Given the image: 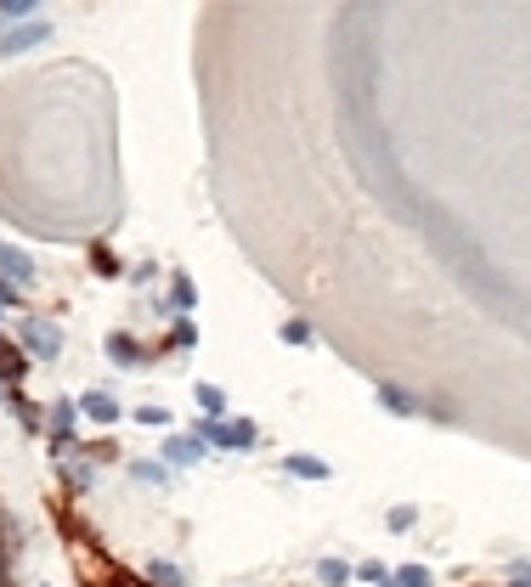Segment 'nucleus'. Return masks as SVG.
<instances>
[{
  "label": "nucleus",
  "mask_w": 531,
  "mask_h": 587,
  "mask_svg": "<svg viewBox=\"0 0 531 587\" xmlns=\"http://www.w3.org/2000/svg\"><path fill=\"white\" fill-rule=\"evenodd\" d=\"M199 435H204V447H221V452H244V447H255V424L249 418H204L199 424Z\"/></svg>",
  "instance_id": "nucleus-1"
},
{
  "label": "nucleus",
  "mask_w": 531,
  "mask_h": 587,
  "mask_svg": "<svg viewBox=\"0 0 531 587\" xmlns=\"http://www.w3.org/2000/svg\"><path fill=\"white\" fill-rule=\"evenodd\" d=\"M18 345H23L29 356H40V362H57V356H63V333H57L52 322H40V317H23V322H18Z\"/></svg>",
  "instance_id": "nucleus-2"
},
{
  "label": "nucleus",
  "mask_w": 531,
  "mask_h": 587,
  "mask_svg": "<svg viewBox=\"0 0 531 587\" xmlns=\"http://www.w3.org/2000/svg\"><path fill=\"white\" fill-rule=\"evenodd\" d=\"M23 378H29V351L0 333V389L12 396V389H23Z\"/></svg>",
  "instance_id": "nucleus-3"
},
{
  "label": "nucleus",
  "mask_w": 531,
  "mask_h": 587,
  "mask_svg": "<svg viewBox=\"0 0 531 587\" xmlns=\"http://www.w3.org/2000/svg\"><path fill=\"white\" fill-rule=\"evenodd\" d=\"M45 40H52V23H18V29H7V34H0V52H7V57H18V52H34V45H45Z\"/></svg>",
  "instance_id": "nucleus-4"
},
{
  "label": "nucleus",
  "mask_w": 531,
  "mask_h": 587,
  "mask_svg": "<svg viewBox=\"0 0 531 587\" xmlns=\"http://www.w3.org/2000/svg\"><path fill=\"white\" fill-rule=\"evenodd\" d=\"M79 418H91V424H119L125 407L108 396V389H85V396H79Z\"/></svg>",
  "instance_id": "nucleus-5"
},
{
  "label": "nucleus",
  "mask_w": 531,
  "mask_h": 587,
  "mask_svg": "<svg viewBox=\"0 0 531 587\" xmlns=\"http://www.w3.org/2000/svg\"><path fill=\"white\" fill-rule=\"evenodd\" d=\"M204 452H210V447H204V435H199V429H192V435H170V440H164V458H170L176 469L204 463Z\"/></svg>",
  "instance_id": "nucleus-6"
},
{
  "label": "nucleus",
  "mask_w": 531,
  "mask_h": 587,
  "mask_svg": "<svg viewBox=\"0 0 531 587\" xmlns=\"http://www.w3.org/2000/svg\"><path fill=\"white\" fill-rule=\"evenodd\" d=\"M0 277L18 282V288H29V282H34V260H29L23 249H12V243H0Z\"/></svg>",
  "instance_id": "nucleus-7"
},
{
  "label": "nucleus",
  "mask_w": 531,
  "mask_h": 587,
  "mask_svg": "<svg viewBox=\"0 0 531 587\" xmlns=\"http://www.w3.org/2000/svg\"><path fill=\"white\" fill-rule=\"evenodd\" d=\"M373 396H379V407H391L396 418H418V413H424V402H418V396H407L402 384H379Z\"/></svg>",
  "instance_id": "nucleus-8"
},
{
  "label": "nucleus",
  "mask_w": 531,
  "mask_h": 587,
  "mask_svg": "<svg viewBox=\"0 0 531 587\" xmlns=\"http://www.w3.org/2000/svg\"><path fill=\"white\" fill-rule=\"evenodd\" d=\"M283 469L295 474V480H328V474H333L317 452H288V458H283Z\"/></svg>",
  "instance_id": "nucleus-9"
},
{
  "label": "nucleus",
  "mask_w": 531,
  "mask_h": 587,
  "mask_svg": "<svg viewBox=\"0 0 531 587\" xmlns=\"http://www.w3.org/2000/svg\"><path fill=\"white\" fill-rule=\"evenodd\" d=\"M52 418H45V429L57 435V447H68V435H74V418H79V402H57V407H45Z\"/></svg>",
  "instance_id": "nucleus-10"
},
{
  "label": "nucleus",
  "mask_w": 531,
  "mask_h": 587,
  "mask_svg": "<svg viewBox=\"0 0 531 587\" xmlns=\"http://www.w3.org/2000/svg\"><path fill=\"white\" fill-rule=\"evenodd\" d=\"M108 356L119 362V367H141V345L130 333H108Z\"/></svg>",
  "instance_id": "nucleus-11"
},
{
  "label": "nucleus",
  "mask_w": 531,
  "mask_h": 587,
  "mask_svg": "<svg viewBox=\"0 0 531 587\" xmlns=\"http://www.w3.org/2000/svg\"><path fill=\"white\" fill-rule=\"evenodd\" d=\"M34 12H40V0H0V23H34Z\"/></svg>",
  "instance_id": "nucleus-12"
},
{
  "label": "nucleus",
  "mask_w": 531,
  "mask_h": 587,
  "mask_svg": "<svg viewBox=\"0 0 531 587\" xmlns=\"http://www.w3.org/2000/svg\"><path fill=\"white\" fill-rule=\"evenodd\" d=\"M192 306H199V294H192V282H187V277H176V282H170V311H176V317H187Z\"/></svg>",
  "instance_id": "nucleus-13"
},
{
  "label": "nucleus",
  "mask_w": 531,
  "mask_h": 587,
  "mask_svg": "<svg viewBox=\"0 0 531 587\" xmlns=\"http://www.w3.org/2000/svg\"><path fill=\"white\" fill-rule=\"evenodd\" d=\"M7 402H12V413L23 418V429H45V418H40V407H34V402L23 396V389H12V396H7Z\"/></svg>",
  "instance_id": "nucleus-14"
},
{
  "label": "nucleus",
  "mask_w": 531,
  "mask_h": 587,
  "mask_svg": "<svg viewBox=\"0 0 531 587\" xmlns=\"http://www.w3.org/2000/svg\"><path fill=\"white\" fill-rule=\"evenodd\" d=\"M199 407H204V418H221L226 413V389L221 384H199Z\"/></svg>",
  "instance_id": "nucleus-15"
},
{
  "label": "nucleus",
  "mask_w": 531,
  "mask_h": 587,
  "mask_svg": "<svg viewBox=\"0 0 531 587\" xmlns=\"http://www.w3.org/2000/svg\"><path fill=\"white\" fill-rule=\"evenodd\" d=\"M317 576H322V581H328V587H346V581H351V576H357V570H351V565H346V559H322V565H317Z\"/></svg>",
  "instance_id": "nucleus-16"
},
{
  "label": "nucleus",
  "mask_w": 531,
  "mask_h": 587,
  "mask_svg": "<svg viewBox=\"0 0 531 587\" xmlns=\"http://www.w3.org/2000/svg\"><path fill=\"white\" fill-rule=\"evenodd\" d=\"M148 587H181V570H176L170 559H153V565H148Z\"/></svg>",
  "instance_id": "nucleus-17"
},
{
  "label": "nucleus",
  "mask_w": 531,
  "mask_h": 587,
  "mask_svg": "<svg viewBox=\"0 0 531 587\" xmlns=\"http://www.w3.org/2000/svg\"><path fill=\"white\" fill-rule=\"evenodd\" d=\"M396 587H436V576H429V565H402Z\"/></svg>",
  "instance_id": "nucleus-18"
},
{
  "label": "nucleus",
  "mask_w": 531,
  "mask_h": 587,
  "mask_svg": "<svg viewBox=\"0 0 531 587\" xmlns=\"http://www.w3.org/2000/svg\"><path fill=\"white\" fill-rule=\"evenodd\" d=\"M357 581H368V587H384V581H391V570H384L379 559H362V565H357Z\"/></svg>",
  "instance_id": "nucleus-19"
},
{
  "label": "nucleus",
  "mask_w": 531,
  "mask_h": 587,
  "mask_svg": "<svg viewBox=\"0 0 531 587\" xmlns=\"http://www.w3.org/2000/svg\"><path fill=\"white\" fill-rule=\"evenodd\" d=\"M277 339H283V345H311V328H306V322H283Z\"/></svg>",
  "instance_id": "nucleus-20"
},
{
  "label": "nucleus",
  "mask_w": 531,
  "mask_h": 587,
  "mask_svg": "<svg viewBox=\"0 0 531 587\" xmlns=\"http://www.w3.org/2000/svg\"><path fill=\"white\" fill-rule=\"evenodd\" d=\"M91 266L114 277V271H119V255H114V249H103V243H91Z\"/></svg>",
  "instance_id": "nucleus-21"
},
{
  "label": "nucleus",
  "mask_w": 531,
  "mask_h": 587,
  "mask_svg": "<svg viewBox=\"0 0 531 587\" xmlns=\"http://www.w3.org/2000/svg\"><path fill=\"white\" fill-rule=\"evenodd\" d=\"M130 418H136V424H148V429H164V424H170V413H164V407H136Z\"/></svg>",
  "instance_id": "nucleus-22"
},
{
  "label": "nucleus",
  "mask_w": 531,
  "mask_h": 587,
  "mask_svg": "<svg viewBox=\"0 0 531 587\" xmlns=\"http://www.w3.org/2000/svg\"><path fill=\"white\" fill-rule=\"evenodd\" d=\"M413 520H418V509H413V503L391 509V531H413Z\"/></svg>",
  "instance_id": "nucleus-23"
},
{
  "label": "nucleus",
  "mask_w": 531,
  "mask_h": 587,
  "mask_svg": "<svg viewBox=\"0 0 531 587\" xmlns=\"http://www.w3.org/2000/svg\"><path fill=\"white\" fill-rule=\"evenodd\" d=\"M136 480H153V485H164V480H170V469H164V463H136Z\"/></svg>",
  "instance_id": "nucleus-24"
},
{
  "label": "nucleus",
  "mask_w": 531,
  "mask_h": 587,
  "mask_svg": "<svg viewBox=\"0 0 531 587\" xmlns=\"http://www.w3.org/2000/svg\"><path fill=\"white\" fill-rule=\"evenodd\" d=\"M192 339H199V328H192V322H176V333H170V345H176V351H187V345H192Z\"/></svg>",
  "instance_id": "nucleus-25"
},
{
  "label": "nucleus",
  "mask_w": 531,
  "mask_h": 587,
  "mask_svg": "<svg viewBox=\"0 0 531 587\" xmlns=\"http://www.w3.org/2000/svg\"><path fill=\"white\" fill-rule=\"evenodd\" d=\"M0 306H18V282H7V277H0Z\"/></svg>",
  "instance_id": "nucleus-26"
},
{
  "label": "nucleus",
  "mask_w": 531,
  "mask_h": 587,
  "mask_svg": "<svg viewBox=\"0 0 531 587\" xmlns=\"http://www.w3.org/2000/svg\"><path fill=\"white\" fill-rule=\"evenodd\" d=\"M514 587H531V565H525V559L514 565Z\"/></svg>",
  "instance_id": "nucleus-27"
},
{
  "label": "nucleus",
  "mask_w": 531,
  "mask_h": 587,
  "mask_svg": "<svg viewBox=\"0 0 531 587\" xmlns=\"http://www.w3.org/2000/svg\"><path fill=\"white\" fill-rule=\"evenodd\" d=\"M0 587H7V548H0Z\"/></svg>",
  "instance_id": "nucleus-28"
},
{
  "label": "nucleus",
  "mask_w": 531,
  "mask_h": 587,
  "mask_svg": "<svg viewBox=\"0 0 531 587\" xmlns=\"http://www.w3.org/2000/svg\"><path fill=\"white\" fill-rule=\"evenodd\" d=\"M0 311H7V306H0Z\"/></svg>",
  "instance_id": "nucleus-29"
}]
</instances>
